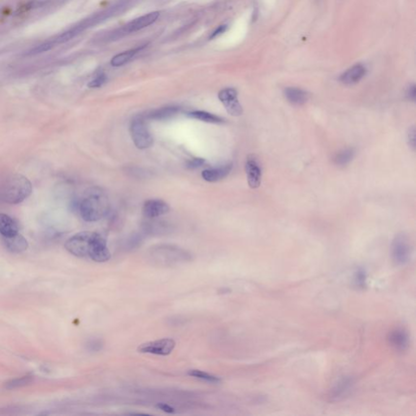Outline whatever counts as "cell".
I'll return each mask as SVG.
<instances>
[{"instance_id":"1","label":"cell","mask_w":416,"mask_h":416,"mask_svg":"<svg viewBox=\"0 0 416 416\" xmlns=\"http://www.w3.org/2000/svg\"><path fill=\"white\" fill-rule=\"evenodd\" d=\"M109 210L108 198L101 188H90L79 204L80 216L86 222L102 219Z\"/></svg>"},{"instance_id":"2","label":"cell","mask_w":416,"mask_h":416,"mask_svg":"<svg viewBox=\"0 0 416 416\" xmlns=\"http://www.w3.org/2000/svg\"><path fill=\"white\" fill-rule=\"evenodd\" d=\"M148 258L152 264L160 266L180 265L192 260L190 252L172 245H158L148 250Z\"/></svg>"},{"instance_id":"3","label":"cell","mask_w":416,"mask_h":416,"mask_svg":"<svg viewBox=\"0 0 416 416\" xmlns=\"http://www.w3.org/2000/svg\"><path fill=\"white\" fill-rule=\"evenodd\" d=\"M32 184L24 176L14 174L6 178L0 187V198L6 204H19L30 196Z\"/></svg>"},{"instance_id":"4","label":"cell","mask_w":416,"mask_h":416,"mask_svg":"<svg viewBox=\"0 0 416 416\" xmlns=\"http://www.w3.org/2000/svg\"><path fill=\"white\" fill-rule=\"evenodd\" d=\"M94 232H82L68 239L65 248L72 256L79 258H89L91 247L93 244Z\"/></svg>"},{"instance_id":"5","label":"cell","mask_w":416,"mask_h":416,"mask_svg":"<svg viewBox=\"0 0 416 416\" xmlns=\"http://www.w3.org/2000/svg\"><path fill=\"white\" fill-rule=\"evenodd\" d=\"M130 134L132 142L138 149H148L152 146L154 142L143 116H138L132 120L130 124Z\"/></svg>"},{"instance_id":"6","label":"cell","mask_w":416,"mask_h":416,"mask_svg":"<svg viewBox=\"0 0 416 416\" xmlns=\"http://www.w3.org/2000/svg\"><path fill=\"white\" fill-rule=\"evenodd\" d=\"M392 258L395 264L403 266L409 262L412 256V246L405 234H398L392 240Z\"/></svg>"},{"instance_id":"7","label":"cell","mask_w":416,"mask_h":416,"mask_svg":"<svg viewBox=\"0 0 416 416\" xmlns=\"http://www.w3.org/2000/svg\"><path fill=\"white\" fill-rule=\"evenodd\" d=\"M175 346L176 342L174 339L162 338L140 344L138 348V351L140 353L168 356L174 351Z\"/></svg>"},{"instance_id":"8","label":"cell","mask_w":416,"mask_h":416,"mask_svg":"<svg viewBox=\"0 0 416 416\" xmlns=\"http://www.w3.org/2000/svg\"><path fill=\"white\" fill-rule=\"evenodd\" d=\"M218 98L230 115L239 116L242 114V106L239 102L236 90L234 88L221 90L218 94Z\"/></svg>"},{"instance_id":"9","label":"cell","mask_w":416,"mask_h":416,"mask_svg":"<svg viewBox=\"0 0 416 416\" xmlns=\"http://www.w3.org/2000/svg\"><path fill=\"white\" fill-rule=\"evenodd\" d=\"M158 16H160V13L158 12H154L149 13L148 15L142 16L141 18H136L128 24H126L120 30L114 32V36H112V38L122 37V35L126 34L128 32H136V31L142 30L156 22Z\"/></svg>"},{"instance_id":"10","label":"cell","mask_w":416,"mask_h":416,"mask_svg":"<svg viewBox=\"0 0 416 416\" xmlns=\"http://www.w3.org/2000/svg\"><path fill=\"white\" fill-rule=\"evenodd\" d=\"M89 258L97 262H105L110 258V250L106 246V239L98 232H96L94 236Z\"/></svg>"},{"instance_id":"11","label":"cell","mask_w":416,"mask_h":416,"mask_svg":"<svg viewBox=\"0 0 416 416\" xmlns=\"http://www.w3.org/2000/svg\"><path fill=\"white\" fill-rule=\"evenodd\" d=\"M245 170L249 186L252 188H258L261 184L262 170L254 156H249L247 157Z\"/></svg>"},{"instance_id":"12","label":"cell","mask_w":416,"mask_h":416,"mask_svg":"<svg viewBox=\"0 0 416 416\" xmlns=\"http://www.w3.org/2000/svg\"><path fill=\"white\" fill-rule=\"evenodd\" d=\"M170 206L161 200H149L143 204L142 214L146 218L154 219L168 213Z\"/></svg>"},{"instance_id":"13","label":"cell","mask_w":416,"mask_h":416,"mask_svg":"<svg viewBox=\"0 0 416 416\" xmlns=\"http://www.w3.org/2000/svg\"><path fill=\"white\" fill-rule=\"evenodd\" d=\"M366 72V68L364 67V65L360 64L354 65L342 74V76H340V82L348 86L356 84L362 80Z\"/></svg>"},{"instance_id":"14","label":"cell","mask_w":416,"mask_h":416,"mask_svg":"<svg viewBox=\"0 0 416 416\" xmlns=\"http://www.w3.org/2000/svg\"><path fill=\"white\" fill-rule=\"evenodd\" d=\"M232 164H228L220 167L209 168L202 172V178L208 182H217L223 180L232 171Z\"/></svg>"},{"instance_id":"15","label":"cell","mask_w":416,"mask_h":416,"mask_svg":"<svg viewBox=\"0 0 416 416\" xmlns=\"http://www.w3.org/2000/svg\"><path fill=\"white\" fill-rule=\"evenodd\" d=\"M409 335L408 332L402 328H396L392 330L388 336V342L390 346L396 350L403 351L409 346Z\"/></svg>"},{"instance_id":"16","label":"cell","mask_w":416,"mask_h":416,"mask_svg":"<svg viewBox=\"0 0 416 416\" xmlns=\"http://www.w3.org/2000/svg\"><path fill=\"white\" fill-rule=\"evenodd\" d=\"M4 243L6 250L12 253H22L28 249V242L19 232L8 238H4Z\"/></svg>"},{"instance_id":"17","label":"cell","mask_w":416,"mask_h":416,"mask_svg":"<svg viewBox=\"0 0 416 416\" xmlns=\"http://www.w3.org/2000/svg\"><path fill=\"white\" fill-rule=\"evenodd\" d=\"M19 232V227L15 220L8 214L0 213V234L2 238H8Z\"/></svg>"},{"instance_id":"18","label":"cell","mask_w":416,"mask_h":416,"mask_svg":"<svg viewBox=\"0 0 416 416\" xmlns=\"http://www.w3.org/2000/svg\"><path fill=\"white\" fill-rule=\"evenodd\" d=\"M180 112V108L176 106H167L156 109L148 113L144 118L154 120H164L176 115Z\"/></svg>"},{"instance_id":"19","label":"cell","mask_w":416,"mask_h":416,"mask_svg":"<svg viewBox=\"0 0 416 416\" xmlns=\"http://www.w3.org/2000/svg\"><path fill=\"white\" fill-rule=\"evenodd\" d=\"M284 97L294 105H302L309 98L308 94L304 90L296 87H288L284 91Z\"/></svg>"},{"instance_id":"20","label":"cell","mask_w":416,"mask_h":416,"mask_svg":"<svg viewBox=\"0 0 416 416\" xmlns=\"http://www.w3.org/2000/svg\"><path fill=\"white\" fill-rule=\"evenodd\" d=\"M351 386H352V382L350 378H343L339 380L331 390L330 398L332 400L338 401L340 398H343L344 396H346L351 388Z\"/></svg>"},{"instance_id":"21","label":"cell","mask_w":416,"mask_h":416,"mask_svg":"<svg viewBox=\"0 0 416 416\" xmlns=\"http://www.w3.org/2000/svg\"><path fill=\"white\" fill-rule=\"evenodd\" d=\"M187 115L193 119L198 120L200 122L210 124H220L224 122V120L220 116L214 115L212 113L204 112V110H194L188 112Z\"/></svg>"},{"instance_id":"22","label":"cell","mask_w":416,"mask_h":416,"mask_svg":"<svg viewBox=\"0 0 416 416\" xmlns=\"http://www.w3.org/2000/svg\"><path fill=\"white\" fill-rule=\"evenodd\" d=\"M142 49V48H135V49H132V50H127V52L118 54L116 56L113 57L112 60L110 61V64L114 67H120V66L126 64L128 63V61L131 60L135 56V54H138Z\"/></svg>"},{"instance_id":"23","label":"cell","mask_w":416,"mask_h":416,"mask_svg":"<svg viewBox=\"0 0 416 416\" xmlns=\"http://www.w3.org/2000/svg\"><path fill=\"white\" fill-rule=\"evenodd\" d=\"M188 375L190 376L194 377V378L202 380L204 382H208V383L210 384H219L221 382L220 377L212 375V374L205 372H202V370H196V369L188 370Z\"/></svg>"},{"instance_id":"24","label":"cell","mask_w":416,"mask_h":416,"mask_svg":"<svg viewBox=\"0 0 416 416\" xmlns=\"http://www.w3.org/2000/svg\"><path fill=\"white\" fill-rule=\"evenodd\" d=\"M354 154H356L354 150L352 148L342 150V152L336 154L334 158V162L339 166H344V165L348 164L353 160Z\"/></svg>"},{"instance_id":"25","label":"cell","mask_w":416,"mask_h":416,"mask_svg":"<svg viewBox=\"0 0 416 416\" xmlns=\"http://www.w3.org/2000/svg\"><path fill=\"white\" fill-rule=\"evenodd\" d=\"M82 31V28H80V26H76V27L71 28L70 30L66 31V32H63L62 34L60 35L58 38L54 39V42H56V44L66 42L71 40L72 38H74Z\"/></svg>"},{"instance_id":"26","label":"cell","mask_w":416,"mask_h":416,"mask_svg":"<svg viewBox=\"0 0 416 416\" xmlns=\"http://www.w3.org/2000/svg\"><path fill=\"white\" fill-rule=\"evenodd\" d=\"M32 376H26L20 377L18 379L12 380L8 383H6V388L8 390H12V388H19L22 386H26L28 384L32 382Z\"/></svg>"},{"instance_id":"27","label":"cell","mask_w":416,"mask_h":416,"mask_svg":"<svg viewBox=\"0 0 416 416\" xmlns=\"http://www.w3.org/2000/svg\"><path fill=\"white\" fill-rule=\"evenodd\" d=\"M354 283L357 287L364 288L366 286V273L362 268L357 269L354 273Z\"/></svg>"},{"instance_id":"28","label":"cell","mask_w":416,"mask_h":416,"mask_svg":"<svg viewBox=\"0 0 416 416\" xmlns=\"http://www.w3.org/2000/svg\"><path fill=\"white\" fill-rule=\"evenodd\" d=\"M53 48V44H44L42 45L38 46L36 48H34L32 50L28 52V54L30 56H35V54H41L44 52H48Z\"/></svg>"},{"instance_id":"29","label":"cell","mask_w":416,"mask_h":416,"mask_svg":"<svg viewBox=\"0 0 416 416\" xmlns=\"http://www.w3.org/2000/svg\"><path fill=\"white\" fill-rule=\"evenodd\" d=\"M106 75L104 74H100L94 80H91L90 82L88 84V86L90 88H98V87L102 86V84L106 82Z\"/></svg>"},{"instance_id":"30","label":"cell","mask_w":416,"mask_h":416,"mask_svg":"<svg viewBox=\"0 0 416 416\" xmlns=\"http://www.w3.org/2000/svg\"><path fill=\"white\" fill-rule=\"evenodd\" d=\"M205 164V160L202 158H194L190 160L187 161L186 168L190 169H195L201 167L202 165Z\"/></svg>"},{"instance_id":"31","label":"cell","mask_w":416,"mask_h":416,"mask_svg":"<svg viewBox=\"0 0 416 416\" xmlns=\"http://www.w3.org/2000/svg\"><path fill=\"white\" fill-rule=\"evenodd\" d=\"M156 408L161 410L162 412H166V413H169V414H172V413L175 412L174 408L168 405V404H165V403H158L157 406H156Z\"/></svg>"},{"instance_id":"32","label":"cell","mask_w":416,"mask_h":416,"mask_svg":"<svg viewBox=\"0 0 416 416\" xmlns=\"http://www.w3.org/2000/svg\"><path fill=\"white\" fill-rule=\"evenodd\" d=\"M408 140H409V144L412 146V148H414L416 145V130L414 127L410 130L408 132Z\"/></svg>"},{"instance_id":"33","label":"cell","mask_w":416,"mask_h":416,"mask_svg":"<svg viewBox=\"0 0 416 416\" xmlns=\"http://www.w3.org/2000/svg\"><path fill=\"white\" fill-rule=\"evenodd\" d=\"M226 30H227V26H220L212 32V34L210 35V38H216L217 36L222 34L223 32H226Z\"/></svg>"},{"instance_id":"34","label":"cell","mask_w":416,"mask_h":416,"mask_svg":"<svg viewBox=\"0 0 416 416\" xmlns=\"http://www.w3.org/2000/svg\"><path fill=\"white\" fill-rule=\"evenodd\" d=\"M406 96H408L409 100L414 101V100H416V86H414V84H412L408 88Z\"/></svg>"}]
</instances>
